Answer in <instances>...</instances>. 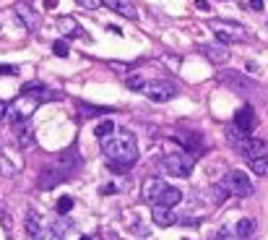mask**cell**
Instances as JSON below:
<instances>
[{
	"label": "cell",
	"instance_id": "obj_11",
	"mask_svg": "<svg viewBox=\"0 0 268 240\" xmlns=\"http://www.w3.org/2000/svg\"><path fill=\"white\" fill-rule=\"evenodd\" d=\"M57 29H60V34L68 37V39H88L86 29L76 19H70V16H60V19H57Z\"/></svg>",
	"mask_w": 268,
	"mask_h": 240
},
{
	"label": "cell",
	"instance_id": "obj_31",
	"mask_svg": "<svg viewBox=\"0 0 268 240\" xmlns=\"http://www.w3.org/2000/svg\"><path fill=\"white\" fill-rule=\"evenodd\" d=\"M76 3H78L81 8H88V11H97V8H102V0H76Z\"/></svg>",
	"mask_w": 268,
	"mask_h": 240
},
{
	"label": "cell",
	"instance_id": "obj_29",
	"mask_svg": "<svg viewBox=\"0 0 268 240\" xmlns=\"http://www.w3.org/2000/svg\"><path fill=\"white\" fill-rule=\"evenodd\" d=\"M39 227H42V224H39V217L29 212V214H26V232H29V235H34Z\"/></svg>",
	"mask_w": 268,
	"mask_h": 240
},
{
	"label": "cell",
	"instance_id": "obj_26",
	"mask_svg": "<svg viewBox=\"0 0 268 240\" xmlns=\"http://www.w3.org/2000/svg\"><path fill=\"white\" fill-rule=\"evenodd\" d=\"M52 52H55L57 57H68V55H70L68 42H65V39H55V42H52Z\"/></svg>",
	"mask_w": 268,
	"mask_h": 240
},
{
	"label": "cell",
	"instance_id": "obj_36",
	"mask_svg": "<svg viewBox=\"0 0 268 240\" xmlns=\"http://www.w3.org/2000/svg\"><path fill=\"white\" fill-rule=\"evenodd\" d=\"M6 115H8V104L0 99V120H6Z\"/></svg>",
	"mask_w": 268,
	"mask_h": 240
},
{
	"label": "cell",
	"instance_id": "obj_35",
	"mask_svg": "<svg viewBox=\"0 0 268 240\" xmlns=\"http://www.w3.org/2000/svg\"><path fill=\"white\" fill-rule=\"evenodd\" d=\"M110 68H112V71H117V73H125L130 66H128V63H110Z\"/></svg>",
	"mask_w": 268,
	"mask_h": 240
},
{
	"label": "cell",
	"instance_id": "obj_24",
	"mask_svg": "<svg viewBox=\"0 0 268 240\" xmlns=\"http://www.w3.org/2000/svg\"><path fill=\"white\" fill-rule=\"evenodd\" d=\"M110 133H115V120H102V123H97V128H94L97 139H107Z\"/></svg>",
	"mask_w": 268,
	"mask_h": 240
},
{
	"label": "cell",
	"instance_id": "obj_33",
	"mask_svg": "<svg viewBox=\"0 0 268 240\" xmlns=\"http://www.w3.org/2000/svg\"><path fill=\"white\" fill-rule=\"evenodd\" d=\"M0 76H19L16 66H0Z\"/></svg>",
	"mask_w": 268,
	"mask_h": 240
},
{
	"label": "cell",
	"instance_id": "obj_3",
	"mask_svg": "<svg viewBox=\"0 0 268 240\" xmlns=\"http://www.w3.org/2000/svg\"><path fill=\"white\" fill-rule=\"evenodd\" d=\"M216 79H219L221 84H224V86L234 89L237 94H245V97H250V94H258V84L252 81V79H247L245 73H240V71H229V68H221Z\"/></svg>",
	"mask_w": 268,
	"mask_h": 240
},
{
	"label": "cell",
	"instance_id": "obj_22",
	"mask_svg": "<svg viewBox=\"0 0 268 240\" xmlns=\"http://www.w3.org/2000/svg\"><path fill=\"white\" fill-rule=\"evenodd\" d=\"M250 170L255 172V175H260V177H268V154L250 159Z\"/></svg>",
	"mask_w": 268,
	"mask_h": 240
},
{
	"label": "cell",
	"instance_id": "obj_8",
	"mask_svg": "<svg viewBox=\"0 0 268 240\" xmlns=\"http://www.w3.org/2000/svg\"><path fill=\"white\" fill-rule=\"evenodd\" d=\"M11 131H13V139H16V144L21 149H29L34 144V128H32V123H29V117H16Z\"/></svg>",
	"mask_w": 268,
	"mask_h": 240
},
{
	"label": "cell",
	"instance_id": "obj_4",
	"mask_svg": "<svg viewBox=\"0 0 268 240\" xmlns=\"http://www.w3.org/2000/svg\"><path fill=\"white\" fill-rule=\"evenodd\" d=\"M219 186L224 188L229 196H237V199L250 196V193H252V183H250V177H247L242 170H229L224 177H221Z\"/></svg>",
	"mask_w": 268,
	"mask_h": 240
},
{
	"label": "cell",
	"instance_id": "obj_32",
	"mask_svg": "<svg viewBox=\"0 0 268 240\" xmlns=\"http://www.w3.org/2000/svg\"><path fill=\"white\" fill-rule=\"evenodd\" d=\"M214 240H237V237H234V232H229L227 227H221V230L214 235Z\"/></svg>",
	"mask_w": 268,
	"mask_h": 240
},
{
	"label": "cell",
	"instance_id": "obj_13",
	"mask_svg": "<svg viewBox=\"0 0 268 240\" xmlns=\"http://www.w3.org/2000/svg\"><path fill=\"white\" fill-rule=\"evenodd\" d=\"M13 13H16V19L24 24L26 32H37V29H39V16L32 11V6H29V3H16Z\"/></svg>",
	"mask_w": 268,
	"mask_h": 240
},
{
	"label": "cell",
	"instance_id": "obj_20",
	"mask_svg": "<svg viewBox=\"0 0 268 240\" xmlns=\"http://www.w3.org/2000/svg\"><path fill=\"white\" fill-rule=\"evenodd\" d=\"M224 133H227V141H229V146L234 149V152H237V149L242 146V141H245V139L250 136V133H242V131H237L234 126H227V131H224Z\"/></svg>",
	"mask_w": 268,
	"mask_h": 240
},
{
	"label": "cell",
	"instance_id": "obj_1",
	"mask_svg": "<svg viewBox=\"0 0 268 240\" xmlns=\"http://www.w3.org/2000/svg\"><path fill=\"white\" fill-rule=\"evenodd\" d=\"M102 149L115 164H120L123 170H130L138 162V144L133 139V133H110L107 139H102Z\"/></svg>",
	"mask_w": 268,
	"mask_h": 240
},
{
	"label": "cell",
	"instance_id": "obj_16",
	"mask_svg": "<svg viewBox=\"0 0 268 240\" xmlns=\"http://www.w3.org/2000/svg\"><path fill=\"white\" fill-rule=\"evenodd\" d=\"M102 6H107V8H112L115 13H120V16H125V19H138V8H136V3L133 0H102Z\"/></svg>",
	"mask_w": 268,
	"mask_h": 240
},
{
	"label": "cell",
	"instance_id": "obj_14",
	"mask_svg": "<svg viewBox=\"0 0 268 240\" xmlns=\"http://www.w3.org/2000/svg\"><path fill=\"white\" fill-rule=\"evenodd\" d=\"M183 201V193H180V188H172V186H164L156 196L151 199V204L154 206H164V209H172V206H177Z\"/></svg>",
	"mask_w": 268,
	"mask_h": 240
},
{
	"label": "cell",
	"instance_id": "obj_12",
	"mask_svg": "<svg viewBox=\"0 0 268 240\" xmlns=\"http://www.w3.org/2000/svg\"><path fill=\"white\" fill-rule=\"evenodd\" d=\"M198 50H201V55H206L211 63H216V66H224L227 60L232 57L229 55V50H227V44H221V42H214V44H198Z\"/></svg>",
	"mask_w": 268,
	"mask_h": 240
},
{
	"label": "cell",
	"instance_id": "obj_9",
	"mask_svg": "<svg viewBox=\"0 0 268 240\" xmlns=\"http://www.w3.org/2000/svg\"><path fill=\"white\" fill-rule=\"evenodd\" d=\"M237 131H242V133H252L255 131V126H258V115H255V110L250 107V104H245V107H240L234 112V123H232Z\"/></svg>",
	"mask_w": 268,
	"mask_h": 240
},
{
	"label": "cell",
	"instance_id": "obj_37",
	"mask_svg": "<svg viewBox=\"0 0 268 240\" xmlns=\"http://www.w3.org/2000/svg\"><path fill=\"white\" fill-rule=\"evenodd\" d=\"M250 8L252 11H263V0H250Z\"/></svg>",
	"mask_w": 268,
	"mask_h": 240
},
{
	"label": "cell",
	"instance_id": "obj_18",
	"mask_svg": "<svg viewBox=\"0 0 268 240\" xmlns=\"http://www.w3.org/2000/svg\"><path fill=\"white\" fill-rule=\"evenodd\" d=\"M151 219L159 227H172V224H177V214L172 209H164V206H151Z\"/></svg>",
	"mask_w": 268,
	"mask_h": 240
},
{
	"label": "cell",
	"instance_id": "obj_34",
	"mask_svg": "<svg viewBox=\"0 0 268 240\" xmlns=\"http://www.w3.org/2000/svg\"><path fill=\"white\" fill-rule=\"evenodd\" d=\"M0 170H3V175H13V167L8 164V159H6V157H0Z\"/></svg>",
	"mask_w": 268,
	"mask_h": 240
},
{
	"label": "cell",
	"instance_id": "obj_40",
	"mask_svg": "<svg viewBox=\"0 0 268 240\" xmlns=\"http://www.w3.org/2000/svg\"><path fill=\"white\" fill-rule=\"evenodd\" d=\"M44 8H57V0H44Z\"/></svg>",
	"mask_w": 268,
	"mask_h": 240
},
{
	"label": "cell",
	"instance_id": "obj_2",
	"mask_svg": "<svg viewBox=\"0 0 268 240\" xmlns=\"http://www.w3.org/2000/svg\"><path fill=\"white\" fill-rule=\"evenodd\" d=\"M81 170V157H78V149L76 146H70L68 152L60 154V159H57L52 167H47L42 175H39V188L42 191H50L55 186H60L65 183L68 177H73Z\"/></svg>",
	"mask_w": 268,
	"mask_h": 240
},
{
	"label": "cell",
	"instance_id": "obj_17",
	"mask_svg": "<svg viewBox=\"0 0 268 240\" xmlns=\"http://www.w3.org/2000/svg\"><path fill=\"white\" fill-rule=\"evenodd\" d=\"M39 104H42V102H37L34 97L21 94V97L16 99V104H13V115H16V117H32V115L37 112Z\"/></svg>",
	"mask_w": 268,
	"mask_h": 240
},
{
	"label": "cell",
	"instance_id": "obj_5",
	"mask_svg": "<svg viewBox=\"0 0 268 240\" xmlns=\"http://www.w3.org/2000/svg\"><path fill=\"white\" fill-rule=\"evenodd\" d=\"M208 29L216 34V39L224 44V42H245L250 39L247 29H242L240 24H232V21H208Z\"/></svg>",
	"mask_w": 268,
	"mask_h": 240
},
{
	"label": "cell",
	"instance_id": "obj_7",
	"mask_svg": "<svg viewBox=\"0 0 268 240\" xmlns=\"http://www.w3.org/2000/svg\"><path fill=\"white\" fill-rule=\"evenodd\" d=\"M141 92L151 99V102H169L177 94V86L164 81V79H154V81H146Z\"/></svg>",
	"mask_w": 268,
	"mask_h": 240
},
{
	"label": "cell",
	"instance_id": "obj_28",
	"mask_svg": "<svg viewBox=\"0 0 268 240\" xmlns=\"http://www.w3.org/2000/svg\"><path fill=\"white\" fill-rule=\"evenodd\" d=\"M211 199H214V204H224V201L229 199V193H227L224 188H221V186L216 183V186L211 188Z\"/></svg>",
	"mask_w": 268,
	"mask_h": 240
},
{
	"label": "cell",
	"instance_id": "obj_15",
	"mask_svg": "<svg viewBox=\"0 0 268 240\" xmlns=\"http://www.w3.org/2000/svg\"><path fill=\"white\" fill-rule=\"evenodd\" d=\"M21 94L34 97L37 102H55V92H52V89H47L44 84H39V81H29V84H24V86H21Z\"/></svg>",
	"mask_w": 268,
	"mask_h": 240
},
{
	"label": "cell",
	"instance_id": "obj_10",
	"mask_svg": "<svg viewBox=\"0 0 268 240\" xmlns=\"http://www.w3.org/2000/svg\"><path fill=\"white\" fill-rule=\"evenodd\" d=\"M245 159H255V157H263V154H268V141L265 139H255V136H247L245 141H242V146L237 149Z\"/></svg>",
	"mask_w": 268,
	"mask_h": 240
},
{
	"label": "cell",
	"instance_id": "obj_39",
	"mask_svg": "<svg viewBox=\"0 0 268 240\" xmlns=\"http://www.w3.org/2000/svg\"><path fill=\"white\" fill-rule=\"evenodd\" d=\"M196 8H201V11H208V0H196Z\"/></svg>",
	"mask_w": 268,
	"mask_h": 240
},
{
	"label": "cell",
	"instance_id": "obj_41",
	"mask_svg": "<svg viewBox=\"0 0 268 240\" xmlns=\"http://www.w3.org/2000/svg\"><path fill=\"white\" fill-rule=\"evenodd\" d=\"M81 240H92V237H88V235H83V237H81Z\"/></svg>",
	"mask_w": 268,
	"mask_h": 240
},
{
	"label": "cell",
	"instance_id": "obj_38",
	"mask_svg": "<svg viewBox=\"0 0 268 240\" xmlns=\"http://www.w3.org/2000/svg\"><path fill=\"white\" fill-rule=\"evenodd\" d=\"M102 193H104V196H110V193H117V186H104Z\"/></svg>",
	"mask_w": 268,
	"mask_h": 240
},
{
	"label": "cell",
	"instance_id": "obj_30",
	"mask_svg": "<svg viewBox=\"0 0 268 240\" xmlns=\"http://www.w3.org/2000/svg\"><path fill=\"white\" fill-rule=\"evenodd\" d=\"M143 84H146V79H141V76H128V79H125V86L133 89V92H141Z\"/></svg>",
	"mask_w": 268,
	"mask_h": 240
},
{
	"label": "cell",
	"instance_id": "obj_19",
	"mask_svg": "<svg viewBox=\"0 0 268 240\" xmlns=\"http://www.w3.org/2000/svg\"><path fill=\"white\" fill-rule=\"evenodd\" d=\"M76 110H78L81 120L94 117V115H107V112H112V107H102V104H86L83 99H78V102H76Z\"/></svg>",
	"mask_w": 268,
	"mask_h": 240
},
{
	"label": "cell",
	"instance_id": "obj_25",
	"mask_svg": "<svg viewBox=\"0 0 268 240\" xmlns=\"http://www.w3.org/2000/svg\"><path fill=\"white\" fill-rule=\"evenodd\" d=\"M32 237H34V240H63V235L55 232V227H39Z\"/></svg>",
	"mask_w": 268,
	"mask_h": 240
},
{
	"label": "cell",
	"instance_id": "obj_21",
	"mask_svg": "<svg viewBox=\"0 0 268 240\" xmlns=\"http://www.w3.org/2000/svg\"><path fill=\"white\" fill-rule=\"evenodd\" d=\"M161 188H164V183H161V180H156V177H148V180H146V186H143V199H146V201H151V199L156 196V193H159Z\"/></svg>",
	"mask_w": 268,
	"mask_h": 240
},
{
	"label": "cell",
	"instance_id": "obj_23",
	"mask_svg": "<svg viewBox=\"0 0 268 240\" xmlns=\"http://www.w3.org/2000/svg\"><path fill=\"white\" fill-rule=\"evenodd\" d=\"M255 232V222L252 219H240L237 222V227H234V237H247Z\"/></svg>",
	"mask_w": 268,
	"mask_h": 240
},
{
	"label": "cell",
	"instance_id": "obj_6",
	"mask_svg": "<svg viewBox=\"0 0 268 240\" xmlns=\"http://www.w3.org/2000/svg\"><path fill=\"white\" fill-rule=\"evenodd\" d=\"M161 167H164L169 175L188 177L193 172V167H196V162H193V157L185 154V152H174V154H167L164 159H161Z\"/></svg>",
	"mask_w": 268,
	"mask_h": 240
},
{
	"label": "cell",
	"instance_id": "obj_27",
	"mask_svg": "<svg viewBox=\"0 0 268 240\" xmlns=\"http://www.w3.org/2000/svg\"><path fill=\"white\" fill-rule=\"evenodd\" d=\"M70 209H73V199L70 196H60V199H57V204H55V212L57 214H68Z\"/></svg>",
	"mask_w": 268,
	"mask_h": 240
}]
</instances>
